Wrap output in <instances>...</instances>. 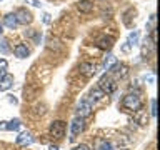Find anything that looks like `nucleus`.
I'll list each match as a JSON object with an SVG mask.
<instances>
[{
	"label": "nucleus",
	"mask_w": 160,
	"mask_h": 150,
	"mask_svg": "<svg viewBox=\"0 0 160 150\" xmlns=\"http://www.w3.org/2000/svg\"><path fill=\"white\" fill-rule=\"evenodd\" d=\"M122 105H123V108H127V110L138 112V110L142 108V100H140V95L138 93H128V95H125L123 100H122Z\"/></svg>",
	"instance_id": "1"
},
{
	"label": "nucleus",
	"mask_w": 160,
	"mask_h": 150,
	"mask_svg": "<svg viewBox=\"0 0 160 150\" xmlns=\"http://www.w3.org/2000/svg\"><path fill=\"white\" fill-rule=\"evenodd\" d=\"M98 88L102 90L103 93H113L115 88H117V83H115V80L110 77V75H103V77L98 80Z\"/></svg>",
	"instance_id": "2"
},
{
	"label": "nucleus",
	"mask_w": 160,
	"mask_h": 150,
	"mask_svg": "<svg viewBox=\"0 0 160 150\" xmlns=\"http://www.w3.org/2000/svg\"><path fill=\"white\" fill-rule=\"evenodd\" d=\"M92 102H90L88 98H83V100H80V103L77 105V117L80 118H85V117H88L90 113H92Z\"/></svg>",
	"instance_id": "3"
},
{
	"label": "nucleus",
	"mask_w": 160,
	"mask_h": 150,
	"mask_svg": "<svg viewBox=\"0 0 160 150\" xmlns=\"http://www.w3.org/2000/svg\"><path fill=\"white\" fill-rule=\"evenodd\" d=\"M65 122L62 120H55V122L50 125V135H52L53 138H62L65 135Z\"/></svg>",
	"instance_id": "4"
},
{
	"label": "nucleus",
	"mask_w": 160,
	"mask_h": 150,
	"mask_svg": "<svg viewBox=\"0 0 160 150\" xmlns=\"http://www.w3.org/2000/svg\"><path fill=\"white\" fill-rule=\"evenodd\" d=\"M83 127H85V123H83V118H80V117H75L73 118V122H72V128H70V140H73L77 135H80L83 132Z\"/></svg>",
	"instance_id": "5"
},
{
	"label": "nucleus",
	"mask_w": 160,
	"mask_h": 150,
	"mask_svg": "<svg viewBox=\"0 0 160 150\" xmlns=\"http://www.w3.org/2000/svg\"><path fill=\"white\" fill-rule=\"evenodd\" d=\"M15 17H17V22L22 23V25H28V23H32V20H33V15L25 8H18L17 13H15Z\"/></svg>",
	"instance_id": "6"
},
{
	"label": "nucleus",
	"mask_w": 160,
	"mask_h": 150,
	"mask_svg": "<svg viewBox=\"0 0 160 150\" xmlns=\"http://www.w3.org/2000/svg\"><path fill=\"white\" fill-rule=\"evenodd\" d=\"M110 73L117 78H123L125 75L128 73V68H127V65H123V63H115L113 67L110 68Z\"/></svg>",
	"instance_id": "7"
},
{
	"label": "nucleus",
	"mask_w": 160,
	"mask_h": 150,
	"mask_svg": "<svg viewBox=\"0 0 160 150\" xmlns=\"http://www.w3.org/2000/svg\"><path fill=\"white\" fill-rule=\"evenodd\" d=\"M80 73L85 75V77H93L95 72H97V67H95L93 63H88V62H83V63H80Z\"/></svg>",
	"instance_id": "8"
},
{
	"label": "nucleus",
	"mask_w": 160,
	"mask_h": 150,
	"mask_svg": "<svg viewBox=\"0 0 160 150\" xmlns=\"http://www.w3.org/2000/svg\"><path fill=\"white\" fill-rule=\"evenodd\" d=\"M97 47L102 48V50H110L113 47V38L112 37H107V35H103V37H100L97 40Z\"/></svg>",
	"instance_id": "9"
},
{
	"label": "nucleus",
	"mask_w": 160,
	"mask_h": 150,
	"mask_svg": "<svg viewBox=\"0 0 160 150\" xmlns=\"http://www.w3.org/2000/svg\"><path fill=\"white\" fill-rule=\"evenodd\" d=\"M15 57H18V58H27L28 55H30V50L27 48V45L25 43H18L17 47H15Z\"/></svg>",
	"instance_id": "10"
},
{
	"label": "nucleus",
	"mask_w": 160,
	"mask_h": 150,
	"mask_svg": "<svg viewBox=\"0 0 160 150\" xmlns=\"http://www.w3.org/2000/svg\"><path fill=\"white\" fill-rule=\"evenodd\" d=\"M32 142H33V138H32V135H30V132H22L17 137V143L22 145V147H27V145H30Z\"/></svg>",
	"instance_id": "11"
},
{
	"label": "nucleus",
	"mask_w": 160,
	"mask_h": 150,
	"mask_svg": "<svg viewBox=\"0 0 160 150\" xmlns=\"http://www.w3.org/2000/svg\"><path fill=\"white\" fill-rule=\"evenodd\" d=\"M13 85V77L12 75H3L2 80H0V92H3V90H8L10 87Z\"/></svg>",
	"instance_id": "12"
},
{
	"label": "nucleus",
	"mask_w": 160,
	"mask_h": 150,
	"mask_svg": "<svg viewBox=\"0 0 160 150\" xmlns=\"http://www.w3.org/2000/svg\"><path fill=\"white\" fill-rule=\"evenodd\" d=\"M3 23L7 25L8 28H12V30H15V28H17L18 22H17V17H15V13H7V15H5V18H3Z\"/></svg>",
	"instance_id": "13"
},
{
	"label": "nucleus",
	"mask_w": 160,
	"mask_h": 150,
	"mask_svg": "<svg viewBox=\"0 0 160 150\" xmlns=\"http://www.w3.org/2000/svg\"><path fill=\"white\" fill-rule=\"evenodd\" d=\"M77 8H78L82 13H88V12H92L93 3L90 2V0H80V2L77 3Z\"/></svg>",
	"instance_id": "14"
},
{
	"label": "nucleus",
	"mask_w": 160,
	"mask_h": 150,
	"mask_svg": "<svg viewBox=\"0 0 160 150\" xmlns=\"http://www.w3.org/2000/svg\"><path fill=\"white\" fill-rule=\"evenodd\" d=\"M103 95H105V93L102 92V90H100L98 87H95V88L90 90V98H88V100H90V102H98V100L102 98Z\"/></svg>",
	"instance_id": "15"
},
{
	"label": "nucleus",
	"mask_w": 160,
	"mask_h": 150,
	"mask_svg": "<svg viewBox=\"0 0 160 150\" xmlns=\"http://www.w3.org/2000/svg\"><path fill=\"white\" fill-rule=\"evenodd\" d=\"M115 63H117V58H115V55H112V53H110L108 55V57L107 58H105V63H103V68L105 70H110V68H112L113 67V65Z\"/></svg>",
	"instance_id": "16"
},
{
	"label": "nucleus",
	"mask_w": 160,
	"mask_h": 150,
	"mask_svg": "<svg viewBox=\"0 0 160 150\" xmlns=\"http://www.w3.org/2000/svg\"><path fill=\"white\" fill-rule=\"evenodd\" d=\"M132 15H135V10L133 8H128L127 12L123 13V23L127 25V27H130V23H132Z\"/></svg>",
	"instance_id": "17"
},
{
	"label": "nucleus",
	"mask_w": 160,
	"mask_h": 150,
	"mask_svg": "<svg viewBox=\"0 0 160 150\" xmlns=\"http://www.w3.org/2000/svg\"><path fill=\"white\" fill-rule=\"evenodd\" d=\"M7 125H5V130H17L20 127V120L18 118H13L10 120V122H5Z\"/></svg>",
	"instance_id": "18"
},
{
	"label": "nucleus",
	"mask_w": 160,
	"mask_h": 150,
	"mask_svg": "<svg viewBox=\"0 0 160 150\" xmlns=\"http://www.w3.org/2000/svg\"><path fill=\"white\" fill-rule=\"evenodd\" d=\"M137 42H138V32L135 30V32H132L128 35V40H127V43L130 45V47H133V45H137Z\"/></svg>",
	"instance_id": "19"
},
{
	"label": "nucleus",
	"mask_w": 160,
	"mask_h": 150,
	"mask_svg": "<svg viewBox=\"0 0 160 150\" xmlns=\"http://www.w3.org/2000/svg\"><path fill=\"white\" fill-rule=\"evenodd\" d=\"M0 52H2L3 55L10 52V48H8V40H7V38H0Z\"/></svg>",
	"instance_id": "20"
},
{
	"label": "nucleus",
	"mask_w": 160,
	"mask_h": 150,
	"mask_svg": "<svg viewBox=\"0 0 160 150\" xmlns=\"http://www.w3.org/2000/svg\"><path fill=\"white\" fill-rule=\"evenodd\" d=\"M7 60H5V58H2V60H0V75H5V68H7Z\"/></svg>",
	"instance_id": "21"
},
{
	"label": "nucleus",
	"mask_w": 160,
	"mask_h": 150,
	"mask_svg": "<svg viewBox=\"0 0 160 150\" xmlns=\"http://www.w3.org/2000/svg\"><path fill=\"white\" fill-rule=\"evenodd\" d=\"M150 105H152V110H150V113L155 117V113H157V100L152 98V102H150Z\"/></svg>",
	"instance_id": "22"
},
{
	"label": "nucleus",
	"mask_w": 160,
	"mask_h": 150,
	"mask_svg": "<svg viewBox=\"0 0 160 150\" xmlns=\"http://www.w3.org/2000/svg\"><path fill=\"white\" fill-rule=\"evenodd\" d=\"M98 150H113V148H112V143L102 142V145H100V148H98Z\"/></svg>",
	"instance_id": "23"
},
{
	"label": "nucleus",
	"mask_w": 160,
	"mask_h": 150,
	"mask_svg": "<svg viewBox=\"0 0 160 150\" xmlns=\"http://www.w3.org/2000/svg\"><path fill=\"white\" fill-rule=\"evenodd\" d=\"M130 48H132V47H130V45H128L127 42H125V43L122 45V52H123V53H128V52H130Z\"/></svg>",
	"instance_id": "24"
},
{
	"label": "nucleus",
	"mask_w": 160,
	"mask_h": 150,
	"mask_svg": "<svg viewBox=\"0 0 160 150\" xmlns=\"http://www.w3.org/2000/svg\"><path fill=\"white\" fill-rule=\"evenodd\" d=\"M27 3H30L32 7H40V5H42V3L38 2V0H27Z\"/></svg>",
	"instance_id": "25"
},
{
	"label": "nucleus",
	"mask_w": 160,
	"mask_h": 150,
	"mask_svg": "<svg viewBox=\"0 0 160 150\" xmlns=\"http://www.w3.org/2000/svg\"><path fill=\"white\" fill-rule=\"evenodd\" d=\"M73 150H90V148L87 147V145H77V147H75Z\"/></svg>",
	"instance_id": "26"
},
{
	"label": "nucleus",
	"mask_w": 160,
	"mask_h": 150,
	"mask_svg": "<svg viewBox=\"0 0 160 150\" xmlns=\"http://www.w3.org/2000/svg\"><path fill=\"white\" fill-rule=\"evenodd\" d=\"M43 22L45 23H50V15L48 13H43Z\"/></svg>",
	"instance_id": "27"
},
{
	"label": "nucleus",
	"mask_w": 160,
	"mask_h": 150,
	"mask_svg": "<svg viewBox=\"0 0 160 150\" xmlns=\"http://www.w3.org/2000/svg\"><path fill=\"white\" fill-rule=\"evenodd\" d=\"M2 32H3V25L0 23V35H2Z\"/></svg>",
	"instance_id": "28"
},
{
	"label": "nucleus",
	"mask_w": 160,
	"mask_h": 150,
	"mask_svg": "<svg viewBox=\"0 0 160 150\" xmlns=\"http://www.w3.org/2000/svg\"><path fill=\"white\" fill-rule=\"evenodd\" d=\"M0 128H5V122H2V123H0Z\"/></svg>",
	"instance_id": "29"
},
{
	"label": "nucleus",
	"mask_w": 160,
	"mask_h": 150,
	"mask_svg": "<svg viewBox=\"0 0 160 150\" xmlns=\"http://www.w3.org/2000/svg\"><path fill=\"white\" fill-rule=\"evenodd\" d=\"M50 150H58V147H53V145H52V147H50Z\"/></svg>",
	"instance_id": "30"
}]
</instances>
